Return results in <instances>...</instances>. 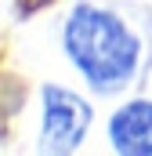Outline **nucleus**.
<instances>
[{
	"label": "nucleus",
	"mask_w": 152,
	"mask_h": 156,
	"mask_svg": "<svg viewBox=\"0 0 152 156\" xmlns=\"http://www.w3.org/2000/svg\"><path fill=\"white\" fill-rule=\"evenodd\" d=\"M62 51L65 62L87 91L116 98L141 73V37L138 29L105 4L76 0L62 22Z\"/></svg>",
	"instance_id": "f257e3e1"
},
{
	"label": "nucleus",
	"mask_w": 152,
	"mask_h": 156,
	"mask_svg": "<svg viewBox=\"0 0 152 156\" xmlns=\"http://www.w3.org/2000/svg\"><path fill=\"white\" fill-rule=\"evenodd\" d=\"M94 123V105L87 94H80L65 83H40V131H36V149L51 156L76 153Z\"/></svg>",
	"instance_id": "f03ea898"
},
{
	"label": "nucleus",
	"mask_w": 152,
	"mask_h": 156,
	"mask_svg": "<svg viewBox=\"0 0 152 156\" xmlns=\"http://www.w3.org/2000/svg\"><path fill=\"white\" fill-rule=\"evenodd\" d=\"M109 149L119 156H152V98H127L105 120Z\"/></svg>",
	"instance_id": "7ed1b4c3"
}]
</instances>
